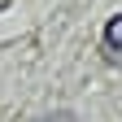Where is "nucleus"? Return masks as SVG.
<instances>
[{
  "instance_id": "nucleus-2",
  "label": "nucleus",
  "mask_w": 122,
  "mask_h": 122,
  "mask_svg": "<svg viewBox=\"0 0 122 122\" xmlns=\"http://www.w3.org/2000/svg\"><path fill=\"white\" fill-rule=\"evenodd\" d=\"M35 122H79L70 109H52V113H44V118H35Z\"/></svg>"
},
{
  "instance_id": "nucleus-1",
  "label": "nucleus",
  "mask_w": 122,
  "mask_h": 122,
  "mask_svg": "<svg viewBox=\"0 0 122 122\" xmlns=\"http://www.w3.org/2000/svg\"><path fill=\"white\" fill-rule=\"evenodd\" d=\"M105 48L122 57V13H118V18H109V22H105Z\"/></svg>"
}]
</instances>
